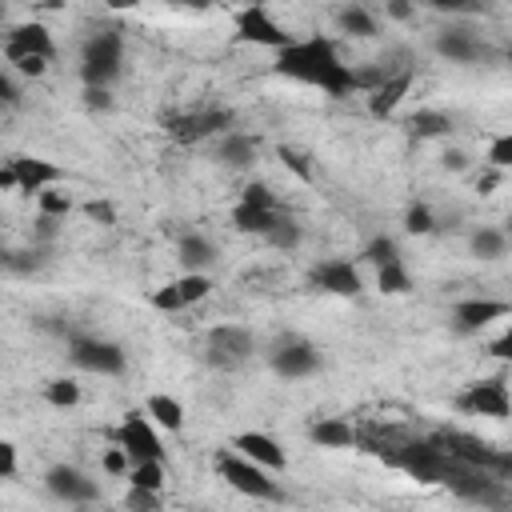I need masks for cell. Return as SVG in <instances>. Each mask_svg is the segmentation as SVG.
Returning a JSON list of instances; mask_svg holds the SVG:
<instances>
[{"label":"cell","mask_w":512,"mask_h":512,"mask_svg":"<svg viewBox=\"0 0 512 512\" xmlns=\"http://www.w3.org/2000/svg\"><path fill=\"white\" fill-rule=\"evenodd\" d=\"M8 264H12V248L0 244V272H8Z\"/></svg>","instance_id":"55"},{"label":"cell","mask_w":512,"mask_h":512,"mask_svg":"<svg viewBox=\"0 0 512 512\" xmlns=\"http://www.w3.org/2000/svg\"><path fill=\"white\" fill-rule=\"evenodd\" d=\"M12 64H16V72H20V76H32V80L48 72V60H36V56H24V60H12Z\"/></svg>","instance_id":"49"},{"label":"cell","mask_w":512,"mask_h":512,"mask_svg":"<svg viewBox=\"0 0 512 512\" xmlns=\"http://www.w3.org/2000/svg\"><path fill=\"white\" fill-rule=\"evenodd\" d=\"M280 212H284V208H280ZM280 212L252 208V204H240V200H236V208H232V228H236V232H244V236H260V240H264Z\"/></svg>","instance_id":"28"},{"label":"cell","mask_w":512,"mask_h":512,"mask_svg":"<svg viewBox=\"0 0 512 512\" xmlns=\"http://www.w3.org/2000/svg\"><path fill=\"white\" fill-rule=\"evenodd\" d=\"M148 304H152V308H160V312H180V308H184V304H180V296H176V284L156 288V292L148 296Z\"/></svg>","instance_id":"45"},{"label":"cell","mask_w":512,"mask_h":512,"mask_svg":"<svg viewBox=\"0 0 512 512\" xmlns=\"http://www.w3.org/2000/svg\"><path fill=\"white\" fill-rule=\"evenodd\" d=\"M64 344H68V360L76 368H84V372L120 376L128 368V352L116 340H104V336H92V332H72Z\"/></svg>","instance_id":"7"},{"label":"cell","mask_w":512,"mask_h":512,"mask_svg":"<svg viewBox=\"0 0 512 512\" xmlns=\"http://www.w3.org/2000/svg\"><path fill=\"white\" fill-rule=\"evenodd\" d=\"M16 468H20V460H16V444H12V440H0V480H12Z\"/></svg>","instance_id":"47"},{"label":"cell","mask_w":512,"mask_h":512,"mask_svg":"<svg viewBox=\"0 0 512 512\" xmlns=\"http://www.w3.org/2000/svg\"><path fill=\"white\" fill-rule=\"evenodd\" d=\"M60 224H64V220H56V216H44V212H40V216H36V224H32V244L48 248V244L60 236Z\"/></svg>","instance_id":"42"},{"label":"cell","mask_w":512,"mask_h":512,"mask_svg":"<svg viewBox=\"0 0 512 512\" xmlns=\"http://www.w3.org/2000/svg\"><path fill=\"white\" fill-rule=\"evenodd\" d=\"M240 204H252V208H268V212H280V200L276 192L264 184V180H248L244 192H240Z\"/></svg>","instance_id":"38"},{"label":"cell","mask_w":512,"mask_h":512,"mask_svg":"<svg viewBox=\"0 0 512 512\" xmlns=\"http://www.w3.org/2000/svg\"><path fill=\"white\" fill-rule=\"evenodd\" d=\"M8 188H16V172H12V164L4 160V164H0V192H8Z\"/></svg>","instance_id":"54"},{"label":"cell","mask_w":512,"mask_h":512,"mask_svg":"<svg viewBox=\"0 0 512 512\" xmlns=\"http://www.w3.org/2000/svg\"><path fill=\"white\" fill-rule=\"evenodd\" d=\"M468 252H472L476 260H500V256L508 252V236H504L500 228H476V232L468 236Z\"/></svg>","instance_id":"29"},{"label":"cell","mask_w":512,"mask_h":512,"mask_svg":"<svg viewBox=\"0 0 512 512\" xmlns=\"http://www.w3.org/2000/svg\"><path fill=\"white\" fill-rule=\"evenodd\" d=\"M256 356V336L244 324H216L204 336V360L216 372H240Z\"/></svg>","instance_id":"6"},{"label":"cell","mask_w":512,"mask_h":512,"mask_svg":"<svg viewBox=\"0 0 512 512\" xmlns=\"http://www.w3.org/2000/svg\"><path fill=\"white\" fill-rule=\"evenodd\" d=\"M468 160H472V156H468L464 148H444L440 168H444V172H464V168H468Z\"/></svg>","instance_id":"48"},{"label":"cell","mask_w":512,"mask_h":512,"mask_svg":"<svg viewBox=\"0 0 512 512\" xmlns=\"http://www.w3.org/2000/svg\"><path fill=\"white\" fill-rule=\"evenodd\" d=\"M412 64L408 68H400V72H392L376 92H368V116H376V120H388L396 108H400V100L408 96V88H412Z\"/></svg>","instance_id":"21"},{"label":"cell","mask_w":512,"mask_h":512,"mask_svg":"<svg viewBox=\"0 0 512 512\" xmlns=\"http://www.w3.org/2000/svg\"><path fill=\"white\" fill-rule=\"evenodd\" d=\"M276 156H280V164L296 176V180H304V184H312V164H308V152H300V148H292V144H280L276 148Z\"/></svg>","instance_id":"37"},{"label":"cell","mask_w":512,"mask_h":512,"mask_svg":"<svg viewBox=\"0 0 512 512\" xmlns=\"http://www.w3.org/2000/svg\"><path fill=\"white\" fill-rule=\"evenodd\" d=\"M128 488H144V492H164V464L160 460H144L128 468Z\"/></svg>","instance_id":"34"},{"label":"cell","mask_w":512,"mask_h":512,"mask_svg":"<svg viewBox=\"0 0 512 512\" xmlns=\"http://www.w3.org/2000/svg\"><path fill=\"white\" fill-rule=\"evenodd\" d=\"M160 124L176 144H200L208 136H220L224 128L232 132L236 112L232 108H184V112H168Z\"/></svg>","instance_id":"8"},{"label":"cell","mask_w":512,"mask_h":512,"mask_svg":"<svg viewBox=\"0 0 512 512\" xmlns=\"http://www.w3.org/2000/svg\"><path fill=\"white\" fill-rule=\"evenodd\" d=\"M448 464H452V456H444L428 436H424V440L404 436V444L396 448V464H392V468L408 472V476L420 480V484H440L444 472H448Z\"/></svg>","instance_id":"10"},{"label":"cell","mask_w":512,"mask_h":512,"mask_svg":"<svg viewBox=\"0 0 512 512\" xmlns=\"http://www.w3.org/2000/svg\"><path fill=\"white\" fill-rule=\"evenodd\" d=\"M384 12H388L392 20H412V16H416V8H412V4H404V0H388V4H384Z\"/></svg>","instance_id":"52"},{"label":"cell","mask_w":512,"mask_h":512,"mask_svg":"<svg viewBox=\"0 0 512 512\" xmlns=\"http://www.w3.org/2000/svg\"><path fill=\"white\" fill-rule=\"evenodd\" d=\"M124 72V32L120 28H100L84 40L80 48V80L84 88H108Z\"/></svg>","instance_id":"3"},{"label":"cell","mask_w":512,"mask_h":512,"mask_svg":"<svg viewBox=\"0 0 512 512\" xmlns=\"http://www.w3.org/2000/svg\"><path fill=\"white\" fill-rule=\"evenodd\" d=\"M508 348H512V332H500V336H496V340L488 344V352H492L496 360H508V356H512Z\"/></svg>","instance_id":"53"},{"label":"cell","mask_w":512,"mask_h":512,"mask_svg":"<svg viewBox=\"0 0 512 512\" xmlns=\"http://www.w3.org/2000/svg\"><path fill=\"white\" fill-rule=\"evenodd\" d=\"M508 312H512L508 300H488V296L456 300L452 304V328H456V336H476L480 328H488L492 320H504Z\"/></svg>","instance_id":"18"},{"label":"cell","mask_w":512,"mask_h":512,"mask_svg":"<svg viewBox=\"0 0 512 512\" xmlns=\"http://www.w3.org/2000/svg\"><path fill=\"white\" fill-rule=\"evenodd\" d=\"M428 440H432L444 456H452V460H460V464H468V468H484V472H492V476H500V480L512 476V452L492 448L488 440H480V436H472V432L436 428Z\"/></svg>","instance_id":"2"},{"label":"cell","mask_w":512,"mask_h":512,"mask_svg":"<svg viewBox=\"0 0 512 512\" xmlns=\"http://www.w3.org/2000/svg\"><path fill=\"white\" fill-rule=\"evenodd\" d=\"M360 260L364 264H372V268H384V264H396L400 260V244H396V236H372L364 248H360Z\"/></svg>","instance_id":"31"},{"label":"cell","mask_w":512,"mask_h":512,"mask_svg":"<svg viewBox=\"0 0 512 512\" xmlns=\"http://www.w3.org/2000/svg\"><path fill=\"white\" fill-rule=\"evenodd\" d=\"M460 412L468 416H492V420H508V380L504 372L500 376H488V380H472L456 392L452 400Z\"/></svg>","instance_id":"12"},{"label":"cell","mask_w":512,"mask_h":512,"mask_svg":"<svg viewBox=\"0 0 512 512\" xmlns=\"http://www.w3.org/2000/svg\"><path fill=\"white\" fill-rule=\"evenodd\" d=\"M436 212L424 204V200H412L408 208H404V232L408 236H428V232H436Z\"/></svg>","instance_id":"35"},{"label":"cell","mask_w":512,"mask_h":512,"mask_svg":"<svg viewBox=\"0 0 512 512\" xmlns=\"http://www.w3.org/2000/svg\"><path fill=\"white\" fill-rule=\"evenodd\" d=\"M176 260H180L184 272H208L216 264V244L200 232H184L176 240Z\"/></svg>","instance_id":"24"},{"label":"cell","mask_w":512,"mask_h":512,"mask_svg":"<svg viewBox=\"0 0 512 512\" xmlns=\"http://www.w3.org/2000/svg\"><path fill=\"white\" fill-rule=\"evenodd\" d=\"M268 364L284 380H304V376H316L320 372V348L312 340L296 336V332H280L268 344Z\"/></svg>","instance_id":"9"},{"label":"cell","mask_w":512,"mask_h":512,"mask_svg":"<svg viewBox=\"0 0 512 512\" xmlns=\"http://www.w3.org/2000/svg\"><path fill=\"white\" fill-rule=\"evenodd\" d=\"M0 20H4V4H0Z\"/></svg>","instance_id":"56"},{"label":"cell","mask_w":512,"mask_h":512,"mask_svg":"<svg viewBox=\"0 0 512 512\" xmlns=\"http://www.w3.org/2000/svg\"><path fill=\"white\" fill-rule=\"evenodd\" d=\"M440 484L452 496H460L464 504H480V508H492V512H504L508 508V480H500V476H492L484 468H468V464L452 460Z\"/></svg>","instance_id":"4"},{"label":"cell","mask_w":512,"mask_h":512,"mask_svg":"<svg viewBox=\"0 0 512 512\" xmlns=\"http://www.w3.org/2000/svg\"><path fill=\"white\" fill-rule=\"evenodd\" d=\"M236 44H256V48H272V52H280V48L292 44V36L272 20L268 8L248 4V8L236 12Z\"/></svg>","instance_id":"13"},{"label":"cell","mask_w":512,"mask_h":512,"mask_svg":"<svg viewBox=\"0 0 512 512\" xmlns=\"http://www.w3.org/2000/svg\"><path fill=\"white\" fill-rule=\"evenodd\" d=\"M256 152H260V136H248V132H224L220 148H216V160L232 172H244L256 164Z\"/></svg>","instance_id":"23"},{"label":"cell","mask_w":512,"mask_h":512,"mask_svg":"<svg viewBox=\"0 0 512 512\" xmlns=\"http://www.w3.org/2000/svg\"><path fill=\"white\" fill-rule=\"evenodd\" d=\"M272 72L288 76V80H300V84H316L332 100H344L348 92H356V68L340 60V52H336V44L328 36L292 40L288 48L276 52Z\"/></svg>","instance_id":"1"},{"label":"cell","mask_w":512,"mask_h":512,"mask_svg":"<svg viewBox=\"0 0 512 512\" xmlns=\"http://www.w3.org/2000/svg\"><path fill=\"white\" fill-rule=\"evenodd\" d=\"M376 288H380L384 296H408V292H412V276H408L404 260L376 268Z\"/></svg>","instance_id":"32"},{"label":"cell","mask_w":512,"mask_h":512,"mask_svg":"<svg viewBox=\"0 0 512 512\" xmlns=\"http://www.w3.org/2000/svg\"><path fill=\"white\" fill-rule=\"evenodd\" d=\"M272 248H280V252H292V248H300V240H304V224L296 220V216H288V212H280L276 216V224L268 228V236H264Z\"/></svg>","instance_id":"30"},{"label":"cell","mask_w":512,"mask_h":512,"mask_svg":"<svg viewBox=\"0 0 512 512\" xmlns=\"http://www.w3.org/2000/svg\"><path fill=\"white\" fill-rule=\"evenodd\" d=\"M308 440L316 448H356V424L344 416H316L308 424Z\"/></svg>","instance_id":"22"},{"label":"cell","mask_w":512,"mask_h":512,"mask_svg":"<svg viewBox=\"0 0 512 512\" xmlns=\"http://www.w3.org/2000/svg\"><path fill=\"white\" fill-rule=\"evenodd\" d=\"M12 172H16V192H44V188H56L64 180V168L52 164V160H40V156H8Z\"/></svg>","instance_id":"20"},{"label":"cell","mask_w":512,"mask_h":512,"mask_svg":"<svg viewBox=\"0 0 512 512\" xmlns=\"http://www.w3.org/2000/svg\"><path fill=\"white\" fill-rule=\"evenodd\" d=\"M124 508H128V512H164V492L128 488V492H124Z\"/></svg>","instance_id":"40"},{"label":"cell","mask_w":512,"mask_h":512,"mask_svg":"<svg viewBox=\"0 0 512 512\" xmlns=\"http://www.w3.org/2000/svg\"><path fill=\"white\" fill-rule=\"evenodd\" d=\"M112 440H116V448H124V452H128V460H132V464H144V460H160V464H164L160 432H156V424H152L144 412H128V416L116 424Z\"/></svg>","instance_id":"11"},{"label":"cell","mask_w":512,"mask_h":512,"mask_svg":"<svg viewBox=\"0 0 512 512\" xmlns=\"http://www.w3.org/2000/svg\"><path fill=\"white\" fill-rule=\"evenodd\" d=\"M212 468H216L220 480H224L228 488H236L240 496H252V500H284L280 480H276L272 472L256 468L252 460L236 456L232 448H216V452H212Z\"/></svg>","instance_id":"5"},{"label":"cell","mask_w":512,"mask_h":512,"mask_svg":"<svg viewBox=\"0 0 512 512\" xmlns=\"http://www.w3.org/2000/svg\"><path fill=\"white\" fill-rule=\"evenodd\" d=\"M500 180H504V172L488 168V172H480V180H476V192H480V196H492V192L500 188Z\"/></svg>","instance_id":"50"},{"label":"cell","mask_w":512,"mask_h":512,"mask_svg":"<svg viewBox=\"0 0 512 512\" xmlns=\"http://www.w3.org/2000/svg\"><path fill=\"white\" fill-rule=\"evenodd\" d=\"M112 92L108 88H84V108L88 112H112Z\"/></svg>","instance_id":"46"},{"label":"cell","mask_w":512,"mask_h":512,"mask_svg":"<svg viewBox=\"0 0 512 512\" xmlns=\"http://www.w3.org/2000/svg\"><path fill=\"white\" fill-rule=\"evenodd\" d=\"M232 452L244 456V460H252L256 468H264V472H272V476L288 468V452H284L268 432H236V436H232Z\"/></svg>","instance_id":"19"},{"label":"cell","mask_w":512,"mask_h":512,"mask_svg":"<svg viewBox=\"0 0 512 512\" xmlns=\"http://www.w3.org/2000/svg\"><path fill=\"white\" fill-rule=\"evenodd\" d=\"M144 416H148L152 424H160L164 432H180V428H184V408H180V400L168 396V392H152V396L144 400Z\"/></svg>","instance_id":"26"},{"label":"cell","mask_w":512,"mask_h":512,"mask_svg":"<svg viewBox=\"0 0 512 512\" xmlns=\"http://www.w3.org/2000/svg\"><path fill=\"white\" fill-rule=\"evenodd\" d=\"M404 128H408V136H416V140H440V136H452L456 120H452L448 112H440V108H416V112L404 120Z\"/></svg>","instance_id":"25"},{"label":"cell","mask_w":512,"mask_h":512,"mask_svg":"<svg viewBox=\"0 0 512 512\" xmlns=\"http://www.w3.org/2000/svg\"><path fill=\"white\" fill-rule=\"evenodd\" d=\"M508 164H512V136L500 132V136H492V144H488V168L504 172Z\"/></svg>","instance_id":"41"},{"label":"cell","mask_w":512,"mask_h":512,"mask_svg":"<svg viewBox=\"0 0 512 512\" xmlns=\"http://www.w3.org/2000/svg\"><path fill=\"white\" fill-rule=\"evenodd\" d=\"M36 200H40V212H44V216H56V220H64V216L76 208V204H72V196H68V192H60V188H44Z\"/></svg>","instance_id":"39"},{"label":"cell","mask_w":512,"mask_h":512,"mask_svg":"<svg viewBox=\"0 0 512 512\" xmlns=\"http://www.w3.org/2000/svg\"><path fill=\"white\" fill-rule=\"evenodd\" d=\"M308 288L332 292V296H360L364 276L352 260H320V264L308 268Z\"/></svg>","instance_id":"15"},{"label":"cell","mask_w":512,"mask_h":512,"mask_svg":"<svg viewBox=\"0 0 512 512\" xmlns=\"http://www.w3.org/2000/svg\"><path fill=\"white\" fill-rule=\"evenodd\" d=\"M100 468L108 472V476H128V468H132V460H128V452L124 448H104V456H100Z\"/></svg>","instance_id":"43"},{"label":"cell","mask_w":512,"mask_h":512,"mask_svg":"<svg viewBox=\"0 0 512 512\" xmlns=\"http://www.w3.org/2000/svg\"><path fill=\"white\" fill-rule=\"evenodd\" d=\"M4 56H8V60H24V56L52 60V56H56V40H52L48 24L24 20V24H12V28H8V36H4Z\"/></svg>","instance_id":"14"},{"label":"cell","mask_w":512,"mask_h":512,"mask_svg":"<svg viewBox=\"0 0 512 512\" xmlns=\"http://www.w3.org/2000/svg\"><path fill=\"white\" fill-rule=\"evenodd\" d=\"M44 488H48L56 500H64V504H92V500L100 496L96 480H92L88 472H80L76 464H52V468L44 472Z\"/></svg>","instance_id":"16"},{"label":"cell","mask_w":512,"mask_h":512,"mask_svg":"<svg viewBox=\"0 0 512 512\" xmlns=\"http://www.w3.org/2000/svg\"><path fill=\"white\" fill-rule=\"evenodd\" d=\"M20 100V88L12 84V76L0 68V104H16Z\"/></svg>","instance_id":"51"},{"label":"cell","mask_w":512,"mask_h":512,"mask_svg":"<svg viewBox=\"0 0 512 512\" xmlns=\"http://www.w3.org/2000/svg\"><path fill=\"white\" fill-rule=\"evenodd\" d=\"M84 216L96 220L100 228H112V224H116V208H112V200H88V204H84Z\"/></svg>","instance_id":"44"},{"label":"cell","mask_w":512,"mask_h":512,"mask_svg":"<svg viewBox=\"0 0 512 512\" xmlns=\"http://www.w3.org/2000/svg\"><path fill=\"white\" fill-rule=\"evenodd\" d=\"M432 48H436L440 56H448L452 64H476L480 56H488V44H484L480 32L468 28V24H444V28L436 32Z\"/></svg>","instance_id":"17"},{"label":"cell","mask_w":512,"mask_h":512,"mask_svg":"<svg viewBox=\"0 0 512 512\" xmlns=\"http://www.w3.org/2000/svg\"><path fill=\"white\" fill-rule=\"evenodd\" d=\"M336 28L348 32V36H356V40H372V36L380 32L376 16H372L364 4H344V8H336Z\"/></svg>","instance_id":"27"},{"label":"cell","mask_w":512,"mask_h":512,"mask_svg":"<svg viewBox=\"0 0 512 512\" xmlns=\"http://www.w3.org/2000/svg\"><path fill=\"white\" fill-rule=\"evenodd\" d=\"M44 400H48L52 408H76V404H80V384L68 380V376H56V380L44 384Z\"/></svg>","instance_id":"36"},{"label":"cell","mask_w":512,"mask_h":512,"mask_svg":"<svg viewBox=\"0 0 512 512\" xmlns=\"http://www.w3.org/2000/svg\"><path fill=\"white\" fill-rule=\"evenodd\" d=\"M176 284V296H180V304L188 308V304H200L208 292H212V276L208 272H184L180 280H172Z\"/></svg>","instance_id":"33"}]
</instances>
